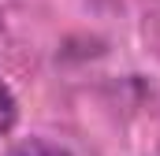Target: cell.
<instances>
[{
  "instance_id": "6da1fadb",
  "label": "cell",
  "mask_w": 160,
  "mask_h": 156,
  "mask_svg": "<svg viewBox=\"0 0 160 156\" xmlns=\"http://www.w3.org/2000/svg\"><path fill=\"white\" fill-rule=\"evenodd\" d=\"M4 156H71L67 149H60V145H52V141H41V138H34V141H22V145H15L11 153Z\"/></svg>"
},
{
  "instance_id": "7a4b0ae2",
  "label": "cell",
  "mask_w": 160,
  "mask_h": 156,
  "mask_svg": "<svg viewBox=\"0 0 160 156\" xmlns=\"http://www.w3.org/2000/svg\"><path fill=\"white\" fill-rule=\"evenodd\" d=\"M11 126H15V97H11V89L0 82V138H4Z\"/></svg>"
}]
</instances>
